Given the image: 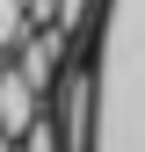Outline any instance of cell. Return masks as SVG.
Returning <instances> with one entry per match:
<instances>
[{"label": "cell", "instance_id": "6da1fadb", "mask_svg": "<svg viewBox=\"0 0 145 152\" xmlns=\"http://www.w3.org/2000/svg\"><path fill=\"white\" fill-rule=\"evenodd\" d=\"M36 116H44V87H29L22 72H7V80H0V130H7V138H22Z\"/></svg>", "mask_w": 145, "mask_h": 152}, {"label": "cell", "instance_id": "7a4b0ae2", "mask_svg": "<svg viewBox=\"0 0 145 152\" xmlns=\"http://www.w3.org/2000/svg\"><path fill=\"white\" fill-rule=\"evenodd\" d=\"M36 36V15H29V0H0V44L7 51H22Z\"/></svg>", "mask_w": 145, "mask_h": 152}, {"label": "cell", "instance_id": "3957f363", "mask_svg": "<svg viewBox=\"0 0 145 152\" xmlns=\"http://www.w3.org/2000/svg\"><path fill=\"white\" fill-rule=\"evenodd\" d=\"M0 152H22V138H7V130H0Z\"/></svg>", "mask_w": 145, "mask_h": 152}]
</instances>
